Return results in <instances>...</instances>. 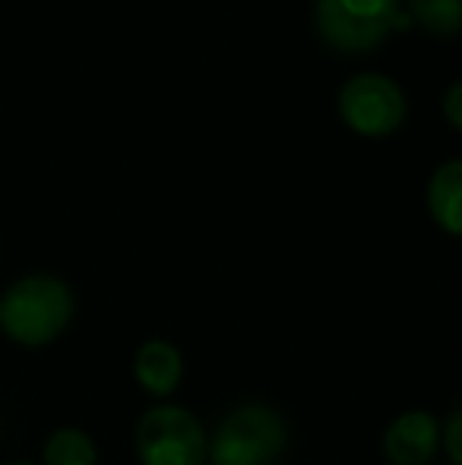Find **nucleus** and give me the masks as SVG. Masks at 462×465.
Wrapping results in <instances>:
<instances>
[{
	"mask_svg": "<svg viewBox=\"0 0 462 465\" xmlns=\"http://www.w3.org/2000/svg\"><path fill=\"white\" fill-rule=\"evenodd\" d=\"M133 377L149 396L168 399L184 377V358L165 339H149V342L140 345L133 358Z\"/></svg>",
	"mask_w": 462,
	"mask_h": 465,
	"instance_id": "0eeeda50",
	"label": "nucleus"
},
{
	"mask_svg": "<svg viewBox=\"0 0 462 465\" xmlns=\"http://www.w3.org/2000/svg\"><path fill=\"white\" fill-rule=\"evenodd\" d=\"M289 430L270 405H238L210 443L212 465H272L285 453Z\"/></svg>",
	"mask_w": 462,
	"mask_h": 465,
	"instance_id": "f03ea898",
	"label": "nucleus"
},
{
	"mask_svg": "<svg viewBox=\"0 0 462 465\" xmlns=\"http://www.w3.org/2000/svg\"><path fill=\"white\" fill-rule=\"evenodd\" d=\"M440 450V424L431 411H402L383 434V456L393 465H431Z\"/></svg>",
	"mask_w": 462,
	"mask_h": 465,
	"instance_id": "423d86ee",
	"label": "nucleus"
},
{
	"mask_svg": "<svg viewBox=\"0 0 462 465\" xmlns=\"http://www.w3.org/2000/svg\"><path fill=\"white\" fill-rule=\"evenodd\" d=\"M444 114H447V121H450L453 127L462 130V80L453 83V86L447 89V95H444Z\"/></svg>",
	"mask_w": 462,
	"mask_h": 465,
	"instance_id": "f8f14e48",
	"label": "nucleus"
},
{
	"mask_svg": "<svg viewBox=\"0 0 462 465\" xmlns=\"http://www.w3.org/2000/svg\"><path fill=\"white\" fill-rule=\"evenodd\" d=\"M412 19L434 35L462 32V0H412Z\"/></svg>",
	"mask_w": 462,
	"mask_h": 465,
	"instance_id": "9d476101",
	"label": "nucleus"
},
{
	"mask_svg": "<svg viewBox=\"0 0 462 465\" xmlns=\"http://www.w3.org/2000/svg\"><path fill=\"white\" fill-rule=\"evenodd\" d=\"M136 456L143 465H203L210 460V437L193 411L155 405L136 421Z\"/></svg>",
	"mask_w": 462,
	"mask_h": 465,
	"instance_id": "7ed1b4c3",
	"label": "nucleus"
},
{
	"mask_svg": "<svg viewBox=\"0 0 462 465\" xmlns=\"http://www.w3.org/2000/svg\"><path fill=\"white\" fill-rule=\"evenodd\" d=\"M399 0H317V29L323 42L346 54L370 51L389 29H402Z\"/></svg>",
	"mask_w": 462,
	"mask_h": 465,
	"instance_id": "20e7f679",
	"label": "nucleus"
},
{
	"mask_svg": "<svg viewBox=\"0 0 462 465\" xmlns=\"http://www.w3.org/2000/svg\"><path fill=\"white\" fill-rule=\"evenodd\" d=\"M339 114L355 134L387 136L406 121V95L389 76H351L339 93Z\"/></svg>",
	"mask_w": 462,
	"mask_h": 465,
	"instance_id": "39448f33",
	"label": "nucleus"
},
{
	"mask_svg": "<svg viewBox=\"0 0 462 465\" xmlns=\"http://www.w3.org/2000/svg\"><path fill=\"white\" fill-rule=\"evenodd\" d=\"M74 320V292L64 279L32 272L16 279L0 298V330L19 345H48Z\"/></svg>",
	"mask_w": 462,
	"mask_h": 465,
	"instance_id": "f257e3e1",
	"label": "nucleus"
},
{
	"mask_svg": "<svg viewBox=\"0 0 462 465\" xmlns=\"http://www.w3.org/2000/svg\"><path fill=\"white\" fill-rule=\"evenodd\" d=\"M444 447H447V456L453 460V465H462V409H457L450 415V421L444 424Z\"/></svg>",
	"mask_w": 462,
	"mask_h": 465,
	"instance_id": "9b49d317",
	"label": "nucleus"
},
{
	"mask_svg": "<svg viewBox=\"0 0 462 465\" xmlns=\"http://www.w3.org/2000/svg\"><path fill=\"white\" fill-rule=\"evenodd\" d=\"M99 450L80 428H61L44 443V465H95Z\"/></svg>",
	"mask_w": 462,
	"mask_h": 465,
	"instance_id": "1a4fd4ad",
	"label": "nucleus"
},
{
	"mask_svg": "<svg viewBox=\"0 0 462 465\" xmlns=\"http://www.w3.org/2000/svg\"><path fill=\"white\" fill-rule=\"evenodd\" d=\"M6 465H35V462H6Z\"/></svg>",
	"mask_w": 462,
	"mask_h": 465,
	"instance_id": "ddd939ff",
	"label": "nucleus"
},
{
	"mask_svg": "<svg viewBox=\"0 0 462 465\" xmlns=\"http://www.w3.org/2000/svg\"><path fill=\"white\" fill-rule=\"evenodd\" d=\"M428 209H431V219L447 234H462V159L444 162L431 174Z\"/></svg>",
	"mask_w": 462,
	"mask_h": 465,
	"instance_id": "6e6552de",
	"label": "nucleus"
}]
</instances>
